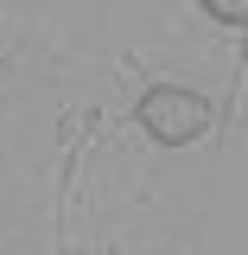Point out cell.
<instances>
[{
	"label": "cell",
	"instance_id": "1",
	"mask_svg": "<svg viewBox=\"0 0 248 255\" xmlns=\"http://www.w3.org/2000/svg\"><path fill=\"white\" fill-rule=\"evenodd\" d=\"M210 122H217V109L197 90H178V83H153V90L134 102V128H140L147 140H159V147H185V140H197Z\"/></svg>",
	"mask_w": 248,
	"mask_h": 255
},
{
	"label": "cell",
	"instance_id": "2",
	"mask_svg": "<svg viewBox=\"0 0 248 255\" xmlns=\"http://www.w3.org/2000/svg\"><path fill=\"white\" fill-rule=\"evenodd\" d=\"M204 13L223 26H248V0H204Z\"/></svg>",
	"mask_w": 248,
	"mask_h": 255
}]
</instances>
